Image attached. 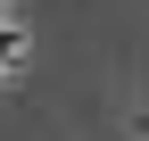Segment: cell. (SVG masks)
Listing matches in <instances>:
<instances>
[{
    "label": "cell",
    "instance_id": "1",
    "mask_svg": "<svg viewBox=\"0 0 149 141\" xmlns=\"http://www.w3.org/2000/svg\"><path fill=\"white\" fill-rule=\"evenodd\" d=\"M8 58H25V33H17V25H0V66H8Z\"/></svg>",
    "mask_w": 149,
    "mask_h": 141
}]
</instances>
